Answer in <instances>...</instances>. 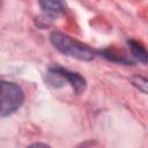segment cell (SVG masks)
<instances>
[{
    "label": "cell",
    "instance_id": "cell-8",
    "mask_svg": "<svg viewBox=\"0 0 148 148\" xmlns=\"http://www.w3.org/2000/svg\"><path fill=\"white\" fill-rule=\"evenodd\" d=\"M39 146H43V147H49V145H46V143H40V142H36V143L30 145V147H39Z\"/></svg>",
    "mask_w": 148,
    "mask_h": 148
},
{
    "label": "cell",
    "instance_id": "cell-3",
    "mask_svg": "<svg viewBox=\"0 0 148 148\" xmlns=\"http://www.w3.org/2000/svg\"><path fill=\"white\" fill-rule=\"evenodd\" d=\"M56 66H57V65H56ZM57 68H58V71L62 74V76L65 77L66 82H68V83L71 84V87L73 88V90L75 91V94L80 95V94H82V92L86 90V88H87V82H86V79H84L81 74H79V73H76V72L68 71V69H66V68H64V67H61V66H57Z\"/></svg>",
    "mask_w": 148,
    "mask_h": 148
},
{
    "label": "cell",
    "instance_id": "cell-2",
    "mask_svg": "<svg viewBox=\"0 0 148 148\" xmlns=\"http://www.w3.org/2000/svg\"><path fill=\"white\" fill-rule=\"evenodd\" d=\"M23 101L24 92L18 84L5 80L1 82V118L8 117L16 112L23 104Z\"/></svg>",
    "mask_w": 148,
    "mask_h": 148
},
{
    "label": "cell",
    "instance_id": "cell-6",
    "mask_svg": "<svg viewBox=\"0 0 148 148\" xmlns=\"http://www.w3.org/2000/svg\"><path fill=\"white\" fill-rule=\"evenodd\" d=\"M127 45L130 47V51H131L133 58H135L141 64H148V51L141 43H139L138 40H134V39H128Z\"/></svg>",
    "mask_w": 148,
    "mask_h": 148
},
{
    "label": "cell",
    "instance_id": "cell-1",
    "mask_svg": "<svg viewBox=\"0 0 148 148\" xmlns=\"http://www.w3.org/2000/svg\"><path fill=\"white\" fill-rule=\"evenodd\" d=\"M50 42L59 52L67 57L81 61H91L95 57V51L87 44H83L82 42H79L60 31L51 32Z\"/></svg>",
    "mask_w": 148,
    "mask_h": 148
},
{
    "label": "cell",
    "instance_id": "cell-5",
    "mask_svg": "<svg viewBox=\"0 0 148 148\" xmlns=\"http://www.w3.org/2000/svg\"><path fill=\"white\" fill-rule=\"evenodd\" d=\"M98 53L101 54V57L105 58L109 61L116 62V64H120V65H133L134 61H132L130 58H127L126 56L119 53L117 50L114 49H104V50H99Z\"/></svg>",
    "mask_w": 148,
    "mask_h": 148
},
{
    "label": "cell",
    "instance_id": "cell-7",
    "mask_svg": "<svg viewBox=\"0 0 148 148\" xmlns=\"http://www.w3.org/2000/svg\"><path fill=\"white\" fill-rule=\"evenodd\" d=\"M131 83L140 91H142L143 94L148 95V79L141 75H135L131 79Z\"/></svg>",
    "mask_w": 148,
    "mask_h": 148
},
{
    "label": "cell",
    "instance_id": "cell-4",
    "mask_svg": "<svg viewBox=\"0 0 148 148\" xmlns=\"http://www.w3.org/2000/svg\"><path fill=\"white\" fill-rule=\"evenodd\" d=\"M38 5L46 20H52L54 16H58L66 9L65 0H38Z\"/></svg>",
    "mask_w": 148,
    "mask_h": 148
}]
</instances>
